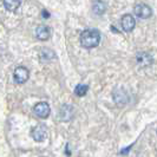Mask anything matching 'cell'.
Returning <instances> with one entry per match:
<instances>
[{"instance_id":"4","label":"cell","mask_w":157,"mask_h":157,"mask_svg":"<svg viewBox=\"0 0 157 157\" xmlns=\"http://www.w3.org/2000/svg\"><path fill=\"white\" fill-rule=\"evenodd\" d=\"M33 111L36 113V116L39 118H47L50 116V112H51V109H50V105L47 104L46 102H40L38 104L34 105L33 108Z\"/></svg>"},{"instance_id":"8","label":"cell","mask_w":157,"mask_h":157,"mask_svg":"<svg viewBox=\"0 0 157 157\" xmlns=\"http://www.w3.org/2000/svg\"><path fill=\"white\" fill-rule=\"evenodd\" d=\"M136 62L141 67H148L152 64V57L147 52H138L136 55Z\"/></svg>"},{"instance_id":"12","label":"cell","mask_w":157,"mask_h":157,"mask_svg":"<svg viewBox=\"0 0 157 157\" xmlns=\"http://www.w3.org/2000/svg\"><path fill=\"white\" fill-rule=\"evenodd\" d=\"M87 91H89V85H86V84H78L75 89V94L78 97L85 96L87 94Z\"/></svg>"},{"instance_id":"5","label":"cell","mask_w":157,"mask_h":157,"mask_svg":"<svg viewBox=\"0 0 157 157\" xmlns=\"http://www.w3.org/2000/svg\"><path fill=\"white\" fill-rule=\"evenodd\" d=\"M121 25H122V29L124 32H131L136 26V19L132 14H124L122 17Z\"/></svg>"},{"instance_id":"9","label":"cell","mask_w":157,"mask_h":157,"mask_svg":"<svg viewBox=\"0 0 157 157\" xmlns=\"http://www.w3.org/2000/svg\"><path fill=\"white\" fill-rule=\"evenodd\" d=\"M36 36L40 40H47L50 38V29L45 25L38 26L37 30H36Z\"/></svg>"},{"instance_id":"7","label":"cell","mask_w":157,"mask_h":157,"mask_svg":"<svg viewBox=\"0 0 157 157\" xmlns=\"http://www.w3.org/2000/svg\"><path fill=\"white\" fill-rule=\"evenodd\" d=\"M31 135L36 142H43L47 137V128L45 125H37L32 129Z\"/></svg>"},{"instance_id":"3","label":"cell","mask_w":157,"mask_h":157,"mask_svg":"<svg viewBox=\"0 0 157 157\" xmlns=\"http://www.w3.org/2000/svg\"><path fill=\"white\" fill-rule=\"evenodd\" d=\"M112 97H113V101L117 104L118 106H124L128 101H129V96L126 94V91L123 89V87H117L113 94H112Z\"/></svg>"},{"instance_id":"13","label":"cell","mask_w":157,"mask_h":157,"mask_svg":"<svg viewBox=\"0 0 157 157\" xmlns=\"http://www.w3.org/2000/svg\"><path fill=\"white\" fill-rule=\"evenodd\" d=\"M43 16H44V18L46 19V18H48V17H50V13H47L46 11H43Z\"/></svg>"},{"instance_id":"1","label":"cell","mask_w":157,"mask_h":157,"mask_svg":"<svg viewBox=\"0 0 157 157\" xmlns=\"http://www.w3.org/2000/svg\"><path fill=\"white\" fill-rule=\"evenodd\" d=\"M101 43V33L96 29H89L80 34V45L84 48H94Z\"/></svg>"},{"instance_id":"11","label":"cell","mask_w":157,"mask_h":157,"mask_svg":"<svg viewBox=\"0 0 157 157\" xmlns=\"http://www.w3.org/2000/svg\"><path fill=\"white\" fill-rule=\"evenodd\" d=\"M2 5L5 6V8L7 11L14 12V11H17V8H19L21 2L18 1V0H5V1H2Z\"/></svg>"},{"instance_id":"10","label":"cell","mask_w":157,"mask_h":157,"mask_svg":"<svg viewBox=\"0 0 157 157\" xmlns=\"http://www.w3.org/2000/svg\"><path fill=\"white\" fill-rule=\"evenodd\" d=\"M106 7H108V5L104 1H94L92 2V11L97 16H102L103 13L106 11Z\"/></svg>"},{"instance_id":"6","label":"cell","mask_w":157,"mask_h":157,"mask_svg":"<svg viewBox=\"0 0 157 157\" xmlns=\"http://www.w3.org/2000/svg\"><path fill=\"white\" fill-rule=\"evenodd\" d=\"M14 80L18 84H24L25 82H27V79L30 77V72L26 67L24 66H19L14 70Z\"/></svg>"},{"instance_id":"2","label":"cell","mask_w":157,"mask_h":157,"mask_svg":"<svg viewBox=\"0 0 157 157\" xmlns=\"http://www.w3.org/2000/svg\"><path fill=\"white\" fill-rule=\"evenodd\" d=\"M135 14L141 18V19H148L152 16V10L150 8V6H148L147 4H143V2H140L137 5H135Z\"/></svg>"}]
</instances>
